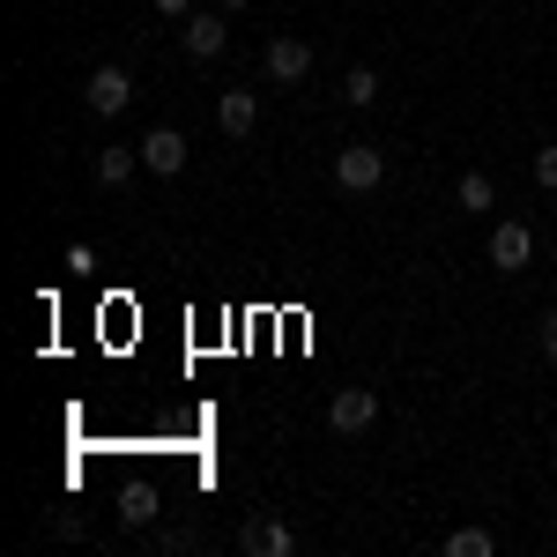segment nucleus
Masks as SVG:
<instances>
[{"label": "nucleus", "instance_id": "nucleus-1", "mask_svg": "<svg viewBox=\"0 0 557 557\" xmlns=\"http://www.w3.org/2000/svg\"><path fill=\"white\" fill-rule=\"evenodd\" d=\"M380 178H386V157L372 141H349L343 157H335V186H343V194H372Z\"/></svg>", "mask_w": 557, "mask_h": 557}, {"label": "nucleus", "instance_id": "nucleus-2", "mask_svg": "<svg viewBox=\"0 0 557 557\" xmlns=\"http://www.w3.org/2000/svg\"><path fill=\"white\" fill-rule=\"evenodd\" d=\"M327 424L343 431V438L372 431V424H380V394H372V386H343V394L327 401Z\"/></svg>", "mask_w": 557, "mask_h": 557}, {"label": "nucleus", "instance_id": "nucleus-3", "mask_svg": "<svg viewBox=\"0 0 557 557\" xmlns=\"http://www.w3.org/2000/svg\"><path fill=\"white\" fill-rule=\"evenodd\" d=\"M491 268H498V275H528V268H535V231H528V223H498V231H491Z\"/></svg>", "mask_w": 557, "mask_h": 557}, {"label": "nucleus", "instance_id": "nucleus-4", "mask_svg": "<svg viewBox=\"0 0 557 557\" xmlns=\"http://www.w3.org/2000/svg\"><path fill=\"white\" fill-rule=\"evenodd\" d=\"M83 104L97 112V120L127 112V104H134V75H127V67H97V75L83 83Z\"/></svg>", "mask_w": 557, "mask_h": 557}, {"label": "nucleus", "instance_id": "nucleus-5", "mask_svg": "<svg viewBox=\"0 0 557 557\" xmlns=\"http://www.w3.org/2000/svg\"><path fill=\"white\" fill-rule=\"evenodd\" d=\"M134 149H141V172H157V178L186 172V134H178V127H149Z\"/></svg>", "mask_w": 557, "mask_h": 557}, {"label": "nucleus", "instance_id": "nucleus-6", "mask_svg": "<svg viewBox=\"0 0 557 557\" xmlns=\"http://www.w3.org/2000/svg\"><path fill=\"white\" fill-rule=\"evenodd\" d=\"M238 550H246V557H290V550H298V528H290V520H275V513H260V520H246Z\"/></svg>", "mask_w": 557, "mask_h": 557}, {"label": "nucleus", "instance_id": "nucleus-7", "mask_svg": "<svg viewBox=\"0 0 557 557\" xmlns=\"http://www.w3.org/2000/svg\"><path fill=\"white\" fill-rule=\"evenodd\" d=\"M215 127H223V141H246L260 127V97L253 89H223L215 97Z\"/></svg>", "mask_w": 557, "mask_h": 557}, {"label": "nucleus", "instance_id": "nucleus-8", "mask_svg": "<svg viewBox=\"0 0 557 557\" xmlns=\"http://www.w3.org/2000/svg\"><path fill=\"white\" fill-rule=\"evenodd\" d=\"M305 75H312V45L305 38H275L268 45V83L290 89V83H305Z\"/></svg>", "mask_w": 557, "mask_h": 557}, {"label": "nucleus", "instance_id": "nucleus-9", "mask_svg": "<svg viewBox=\"0 0 557 557\" xmlns=\"http://www.w3.org/2000/svg\"><path fill=\"white\" fill-rule=\"evenodd\" d=\"M223 45H231V23H223V8H215V15H201V8H194V15H186V52H194V60H215Z\"/></svg>", "mask_w": 557, "mask_h": 557}, {"label": "nucleus", "instance_id": "nucleus-10", "mask_svg": "<svg viewBox=\"0 0 557 557\" xmlns=\"http://www.w3.org/2000/svg\"><path fill=\"white\" fill-rule=\"evenodd\" d=\"M141 172V149H120V141H112V149H104V157H97V186H104V194H120V186H127V178Z\"/></svg>", "mask_w": 557, "mask_h": 557}, {"label": "nucleus", "instance_id": "nucleus-11", "mask_svg": "<svg viewBox=\"0 0 557 557\" xmlns=\"http://www.w3.org/2000/svg\"><path fill=\"white\" fill-rule=\"evenodd\" d=\"M454 201H461V215H483L491 201H498V186H491V172H461V186H454Z\"/></svg>", "mask_w": 557, "mask_h": 557}, {"label": "nucleus", "instance_id": "nucleus-12", "mask_svg": "<svg viewBox=\"0 0 557 557\" xmlns=\"http://www.w3.org/2000/svg\"><path fill=\"white\" fill-rule=\"evenodd\" d=\"M120 520H127V528H149V520H157V491H149V483L120 491Z\"/></svg>", "mask_w": 557, "mask_h": 557}, {"label": "nucleus", "instance_id": "nucleus-13", "mask_svg": "<svg viewBox=\"0 0 557 557\" xmlns=\"http://www.w3.org/2000/svg\"><path fill=\"white\" fill-rule=\"evenodd\" d=\"M491 550H498L491 528H454V535H446V557H491Z\"/></svg>", "mask_w": 557, "mask_h": 557}, {"label": "nucleus", "instance_id": "nucleus-14", "mask_svg": "<svg viewBox=\"0 0 557 557\" xmlns=\"http://www.w3.org/2000/svg\"><path fill=\"white\" fill-rule=\"evenodd\" d=\"M343 97H349V104H372V97H380V75H372V67H349V75H343Z\"/></svg>", "mask_w": 557, "mask_h": 557}, {"label": "nucleus", "instance_id": "nucleus-15", "mask_svg": "<svg viewBox=\"0 0 557 557\" xmlns=\"http://www.w3.org/2000/svg\"><path fill=\"white\" fill-rule=\"evenodd\" d=\"M535 186H543V194H557V141H543V149H535Z\"/></svg>", "mask_w": 557, "mask_h": 557}, {"label": "nucleus", "instance_id": "nucleus-16", "mask_svg": "<svg viewBox=\"0 0 557 557\" xmlns=\"http://www.w3.org/2000/svg\"><path fill=\"white\" fill-rule=\"evenodd\" d=\"M543 357L557 364V312H543Z\"/></svg>", "mask_w": 557, "mask_h": 557}, {"label": "nucleus", "instance_id": "nucleus-17", "mask_svg": "<svg viewBox=\"0 0 557 557\" xmlns=\"http://www.w3.org/2000/svg\"><path fill=\"white\" fill-rule=\"evenodd\" d=\"M157 15H178V23H186V15H194V0H157Z\"/></svg>", "mask_w": 557, "mask_h": 557}, {"label": "nucleus", "instance_id": "nucleus-18", "mask_svg": "<svg viewBox=\"0 0 557 557\" xmlns=\"http://www.w3.org/2000/svg\"><path fill=\"white\" fill-rule=\"evenodd\" d=\"M238 8H253V0H223V15H238Z\"/></svg>", "mask_w": 557, "mask_h": 557}]
</instances>
